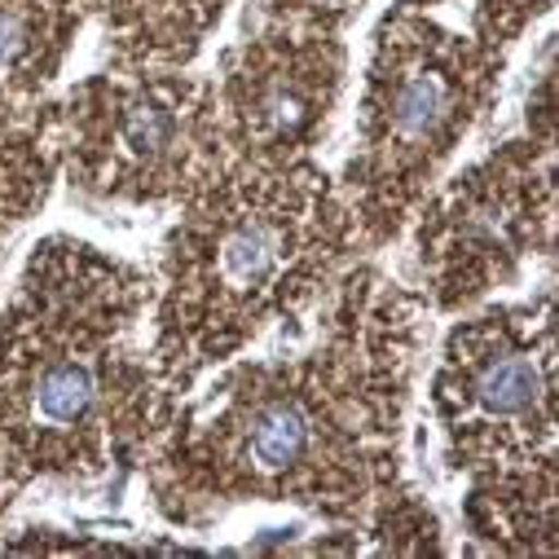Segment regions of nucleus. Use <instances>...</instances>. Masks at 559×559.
I'll list each match as a JSON object with an SVG mask.
<instances>
[{
    "label": "nucleus",
    "mask_w": 559,
    "mask_h": 559,
    "mask_svg": "<svg viewBox=\"0 0 559 559\" xmlns=\"http://www.w3.org/2000/svg\"><path fill=\"white\" fill-rule=\"evenodd\" d=\"M97 405V379L84 361H53L40 370V379L32 383V428H49V432H71L84 428L88 414Z\"/></svg>",
    "instance_id": "f257e3e1"
},
{
    "label": "nucleus",
    "mask_w": 559,
    "mask_h": 559,
    "mask_svg": "<svg viewBox=\"0 0 559 559\" xmlns=\"http://www.w3.org/2000/svg\"><path fill=\"white\" fill-rule=\"evenodd\" d=\"M388 119H392L396 136L424 142V136H432L450 119V84L428 71H409L388 102Z\"/></svg>",
    "instance_id": "f03ea898"
},
{
    "label": "nucleus",
    "mask_w": 559,
    "mask_h": 559,
    "mask_svg": "<svg viewBox=\"0 0 559 559\" xmlns=\"http://www.w3.org/2000/svg\"><path fill=\"white\" fill-rule=\"evenodd\" d=\"M309 450V418L300 405H264L251 424V459L260 472H287Z\"/></svg>",
    "instance_id": "7ed1b4c3"
},
{
    "label": "nucleus",
    "mask_w": 559,
    "mask_h": 559,
    "mask_svg": "<svg viewBox=\"0 0 559 559\" xmlns=\"http://www.w3.org/2000/svg\"><path fill=\"white\" fill-rule=\"evenodd\" d=\"M277 251H283V238L269 221H251L238 225L225 242H221V273L229 287H260L269 283V273L277 269Z\"/></svg>",
    "instance_id": "20e7f679"
},
{
    "label": "nucleus",
    "mask_w": 559,
    "mask_h": 559,
    "mask_svg": "<svg viewBox=\"0 0 559 559\" xmlns=\"http://www.w3.org/2000/svg\"><path fill=\"white\" fill-rule=\"evenodd\" d=\"M476 396H480V405L489 414H524L542 396L537 361H528V357H502L498 366H489L480 374Z\"/></svg>",
    "instance_id": "39448f33"
},
{
    "label": "nucleus",
    "mask_w": 559,
    "mask_h": 559,
    "mask_svg": "<svg viewBox=\"0 0 559 559\" xmlns=\"http://www.w3.org/2000/svg\"><path fill=\"white\" fill-rule=\"evenodd\" d=\"M173 115L164 110V106H136L132 115H128V123H123V136H128V146H136V151H159V146H168L173 142Z\"/></svg>",
    "instance_id": "423d86ee"
}]
</instances>
